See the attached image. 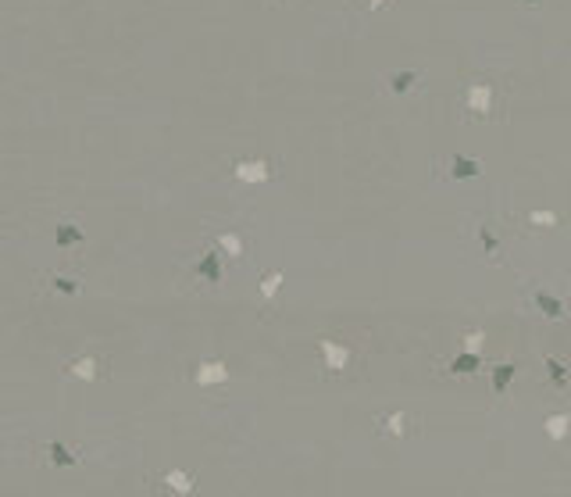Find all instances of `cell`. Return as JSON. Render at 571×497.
<instances>
[{"label": "cell", "instance_id": "1", "mask_svg": "<svg viewBox=\"0 0 571 497\" xmlns=\"http://www.w3.org/2000/svg\"><path fill=\"white\" fill-rule=\"evenodd\" d=\"M165 483L172 493H179V497H186V493H193V486H196V479L189 476V472H182V469H172V472H165Z\"/></svg>", "mask_w": 571, "mask_h": 497}, {"label": "cell", "instance_id": "2", "mask_svg": "<svg viewBox=\"0 0 571 497\" xmlns=\"http://www.w3.org/2000/svg\"><path fill=\"white\" fill-rule=\"evenodd\" d=\"M47 454H51V458H47L51 465H79V454H72L65 444H51Z\"/></svg>", "mask_w": 571, "mask_h": 497}, {"label": "cell", "instance_id": "5", "mask_svg": "<svg viewBox=\"0 0 571 497\" xmlns=\"http://www.w3.org/2000/svg\"><path fill=\"white\" fill-rule=\"evenodd\" d=\"M68 372L79 376V379H93V376H97V372H93V362H75V365H68Z\"/></svg>", "mask_w": 571, "mask_h": 497}, {"label": "cell", "instance_id": "3", "mask_svg": "<svg viewBox=\"0 0 571 497\" xmlns=\"http://www.w3.org/2000/svg\"><path fill=\"white\" fill-rule=\"evenodd\" d=\"M567 426H571V415H553V418H546L550 440H564V437H567Z\"/></svg>", "mask_w": 571, "mask_h": 497}, {"label": "cell", "instance_id": "4", "mask_svg": "<svg viewBox=\"0 0 571 497\" xmlns=\"http://www.w3.org/2000/svg\"><path fill=\"white\" fill-rule=\"evenodd\" d=\"M196 379H200V383H218V379H225V369L222 365H203Z\"/></svg>", "mask_w": 571, "mask_h": 497}]
</instances>
